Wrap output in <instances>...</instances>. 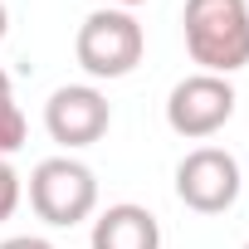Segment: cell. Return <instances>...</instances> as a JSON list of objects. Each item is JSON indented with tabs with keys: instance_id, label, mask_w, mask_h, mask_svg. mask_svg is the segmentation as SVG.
Returning a JSON list of instances; mask_svg holds the SVG:
<instances>
[{
	"instance_id": "obj_1",
	"label": "cell",
	"mask_w": 249,
	"mask_h": 249,
	"mask_svg": "<svg viewBox=\"0 0 249 249\" xmlns=\"http://www.w3.org/2000/svg\"><path fill=\"white\" fill-rule=\"evenodd\" d=\"M186 49L200 73H239L249 64V0H186Z\"/></svg>"
},
{
	"instance_id": "obj_10",
	"label": "cell",
	"mask_w": 249,
	"mask_h": 249,
	"mask_svg": "<svg viewBox=\"0 0 249 249\" xmlns=\"http://www.w3.org/2000/svg\"><path fill=\"white\" fill-rule=\"evenodd\" d=\"M0 249H54V244L39 234H15V239H0Z\"/></svg>"
},
{
	"instance_id": "obj_12",
	"label": "cell",
	"mask_w": 249,
	"mask_h": 249,
	"mask_svg": "<svg viewBox=\"0 0 249 249\" xmlns=\"http://www.w3.org/2000/svg\"><path fill=\"white\" fill-rule=\"evenodd\" d=\"M117 10H132V5H147V0H112Z\"/></svg>"
},
{
	"instance_id": "obj_8",
	"label": "cell",
	"mask_w": 249,
	"mask_h": 249,
	"mask_svg": "<svg viewBox=\"0 0 249 249\" xmlns=\"http://www.w3.org/2000/svg\"><path fill=\"white\" fill-rule=\"evenodd\" d=\"M25 112L15 103V93H0V157H15L25 147Z\"/></svg>"
},
{
	"instance_id": "obj_4",
	"label": "cell",
	"mask_w": 249,
	"mask_h": 249,
	"mask_svg": "<svg viewBox=\"0 0 249 249\" xmlns=\"http://www.w3.org/2000/svg\"><path fill=\"white\" fill-rule=\"evenodd\" d=\"M234 83L220 73H191L166 93V127L186 142H205L215 137L225 122L234 117Z\"/></svg>"
},
{
	"instance_id": "obj_2",
	"label": "cell",
	"mask_w": 249,
	"mask_h": 249,
	"mask_svg": "<svg viewBox=\"0 0 249 249\" xmlns=\"http://www.w3.org/2000/svg\"><path fill=\"white\" fill-rule=\"evenodd\" d=\"M73 54H78V69L88 78H127L147 54V35H142L132 10L107 5V10H93L78 25Z\"/></svg>"
},
{
	"instance_id": "obj_3",
	"label": "cell",
	"mask_w": 249,
	"mask_h": 249,
	"mask_svg": "<svg viewBox=\"0 0 249 249\" xmlns=\"http://www.w3.org/2000/svg\"><path fill=\"white\" fill-rule=\"evenodd\" d=\"M30 205L44 225H83L98 210V176L73 157H49L30 171Z\"/></svg>"
},
{
	"instance_id": "obj_5",
	"label": "cell",
	"mask_w": 249,
	"mask_h": 249,
	"mask_svg": "<svg viewBox=\"0 0 249 249\" xmlns=\"http://www.w3.org/2000/svg\"><path fill=\"white\" fill-rule=\"evenodd\" d=\"M176 196L196 215H220L239 200V161L225 147H196L176 166Z\"/></svg>"
},
{
	"instance_id": "obj_11",
	"label": "cell",
	"mask_w": 249,
	"mask_h": 249,
	"mask_svg": "<svg viewBox=\"0 0 249 249\" xmlns=\"http://www.w3.org/2000/svg\"><path fill=\"white\" fill-rule=\"evenodd\" d=\"M5 30H10V10H5V0H0V39H5Z\"/></svg>"
},
{
	"instance_id": "obj_7",
	"label": "cell",
	"mask_w": 249,
	"mask_h": 249,
	"mask_svg": "<svg viewBox=\"0 0 249 249\" xmlns=\"http://www.w3.org/2000/svg\"><path fill=\"white\" fill-rule=\"evenodd\" d=\"M93 249H161V225L147 205H107L98 220H93V234H88Z\"/></svg>"
},
{
	"instance_id": "obj_14",
	"label": "cell",
	"mask_w": 249,
	"mask_h": 249,
	"mask_svg": "<svg viewBox=\"0 0 249 249\" xmlns=\"http://www.w3.org/2000/svg\"><path fill=\"white\" fill-rule=\"evenodd\" d=\"M244 249H249V244H244Z\"/></svg>"
},
{
	"instance_id": "obj_6",
	"label": "cell",
	"mask_w": 249,
	"mask_h": 249,
	"mask_svg": "<svg viewBox=\"0 0 249 249\" xmlns=\"http://www.w3.org/2000/svg\"><path fill=\"white\" fill-rule=\"evenodd\" d=\"M112 122V107L107 98L93 88V83H64L49 93L44 103V127L49 137L64 147V152H78V147H93Z\"/></svg>"
},
{
	"instance_id": "obj_9",
	"label": "cell",
	"mask_w": 249,
	"mask_h": 249,
	"mask_svg": "<svg viewBox=\"0 0 249 249\" xmlns=\"http://www.w3.org/2000/svg\"><path fill=\"white\" fill-rule=\"evenodd\" d=\"M20 210V176L10 166V157H0V220H10Z\"/></svg>"
},
{
	"instance_id": "obj_13",
	"label": "cell",
	"mask_w": 249,
	"mask_h": 249,
	"mask_svg": "<svg viewBox=\"0 0 249 249\" xmlns=\"http://www.w3.org/2000/svg\"><path fill=\"white\" fill-rule=\"evenodd\" d=\"M0 93H10V73L5 69H0Z\"/></svg>"
}]
</instances>
